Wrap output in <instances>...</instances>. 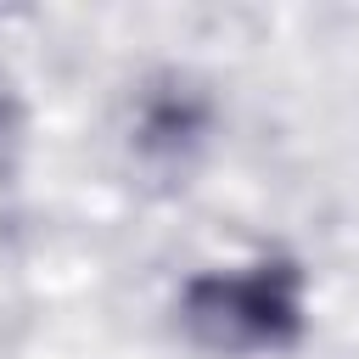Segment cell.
I'll return each instance as SVG.
<instances>
[{
  "label": "cell",
  "mask_w": 359,
  "mask_h": 359,
  "mask_svg": "<svg viewBox=\"0 0 359 359\" xmlns=\"http://www.w3.org/2000/svg\"><path fill=\"white\" fill-rule=\"evenodd\" d=\"M297 320H303V303H297L292 264H258L247 275H202L185 292L191 337L219 353L280 348L297 337Z\"/></svg>",
  "instance_id": "cell-1"
},
{
  "label": "cell",
  "mask_w": 359,
  "mask_h": 359,
  "mask_svg": "<svg viewBox=\"0 0 359 359\" xmlns=\"http://www.w3.org/2000/svg\"><path fill=\"white\" fill-rule=\"evenodd\" d=\"M196 129H202V107H196L191 95H163V101L146 107V146L180 151V146H191Z\"/></svg>",
  "instance_id": "cell-2"
},
{
  "label": "cell",
  "mask_w": 359,
  "mask_h": 359,
  "mask_svg": "<svg viewBox=\"0 0 359 359\" xmlns=\"http://www.w3.org/2000/svg\"><path fill=\"white\" fill-rule=\"evenodd\" d=\"M11 140H17V112H11V101H6V90H0V163H6Z\"/></svg>",
  "instance_id": "cell-3"
}]
</instances>
